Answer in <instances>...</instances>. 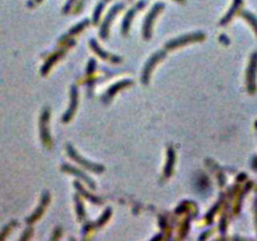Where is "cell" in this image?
<instances>
[{
    "instance_id": "6da1fadb",
    "label": "cell",
    "mask_w": 257,
    "mask_h": 241,
    "mask_svg": "<svg viewBox=\"0 0 257 241\" xmlns=\"http://www.w3.org/2000/svg\"><path fill=\"white\" fill-rule=\"evenodd\" d=\"M242 16H244L245 19H247V22L251 23V25L254 27V29L256 30V33H257V18L256 16L252 15L251 13H247V11L242 13Z\"/></svg>"
},
{
    "instance_id": "7a4b0ae2",
    "label": "cell",
    "mask_w": 257,
    "mask_h": 241,
    "mask_svg": "<svg viewBox=\"0 0 257 241\" xmlns=\"http://www.w3.org/2000/svg\"><path fill=\"white\" fill-rule=\"evenodd\" d=\"M177 1H183V0H177Z\"/></svg>"
},
{
    "instance_id": "3957f363",
    "label": "cell",
    "mask_w": 257,
    "mask_h": 241,
    "mask_svg": "<svg viewBox=\"0 0 257 241\" xmlns=\"http://www.w3.org/2000/svg\"><path fill=\"white\" fill-rule=\"evenodd\" d=\"M37 1H42V0H37Z\"/></svg>"
}]
</instances>
